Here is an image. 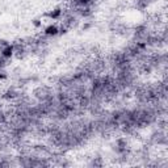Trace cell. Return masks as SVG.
<instances>
[{
  "label": "cell",
  "mask_w": 168,
  "mask_h": 168,
  "mask_svg": "<svg viewBox=\"0 0 168 168\" xmlns=\"http://www.w3.org/2000/svg\"><path fill=\"white\" fill-rule=\"evenodd\" d=\"M13 51H15V47L13 46H12V45H7L5 47H3V50H2V57L4 59L11 58L12 55H13Z\"/></svg>",
  "instance_id": "cell-1"
},
{
  "label": "cell",
  "mask_w": 168,
  "mask_h": 168,
  "mask_svg": "<svg viewBox=\"0 0 168 168\" xmlns=\"http://www.w3.org/2000/svg\"><path fill=\"white\" fill-rule=\"evenodd\" d=\"M45 34L46 35H57L58 34V28L55 25H50L45 29Z\"/></svg>",
  "instance_id": "cell-2"
},
{
  "label": "cell",
  "mask_w": 168,
  "mask_h": 168,
  "mask_svg": "<svg viewBox=\"0 0 168 168\" xmlns=\"http://www.w3.org/2000/svg\"><path fill=\"white\" fill-rule=\"evenodd\" d=\"M61 13H62V11L58 8V9H55L54 12H51V13H50V17H51V18H57V17H58V16L61 15Z\"/></svg>",
  "instance_id": "cell-3"
}]
</instances>
